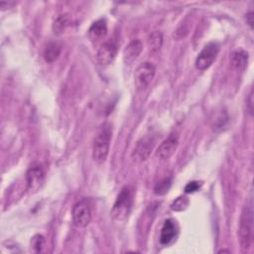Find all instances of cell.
<instances>
[{
	"instance_id": "1",
	"label": "cell",
	"mask_w": 254,
	"mask_h": 254,
	"mask_svg": "<svg viewBox=\"0 0 254 254\" xmlns=\"http://www.w3.org/2000/svg\"><path fill=\"white\" fill-rule=\"evenodd\" d=\"M112 129L109 123H104L98 130L92 146V158L97 163H103L109 153Z\"/></svg>"
},
{
	"instance_id": "24",
	"label": "cell",
	"mask_w": 254,
	"mask_h": 254,
	"mask_svg": "<svg viewBox=\"0 0 254 254\" xmlns=\"http://www.w3.org/2000/svg\"><path fill=\"white\" fill-rule=\"evenodd\" d=\"M246 23L249 25L250 29H253V12L252 11L246 14Z\"/></svg>"
},
{
	"instance_id": "5",
	"label": "cell",
	"mask_w": 254,
	"mask_h": 254,
	"mask_svg": "<svg viewBox=\"0 0 254 254\" xmlns=\"http://www.w3.org/2000/svg\"><path fill=\"white\" fill-rule=\"evenodd\" d=\"M219 53V45L216 42L206 44L195 59V67L199 70L207 69L215 61Z\"/></svg>"
},
{
	"instance_id": "14",
	"label": "cell",
	"mask_w": 254,
	"mask_h": 254,
	"mask_svg": "<svg viewBox=\"0 0 254 254\" xmlns=\"http://www.w3.org/2000/svg\"><path fill=\"white\" fill-rule=\"evenodd\" d=\"M231 66L236 70H244L248 64V54L243 50H236L230 56Z\"/></svg>"
},
{
	"instance_id": "13",
	"label": "cell",
	"mask_w": 254,
	"mask_h": 254,
	"mask_svg": "<svg viewBox=\"0 0 254 254\" xmlns=\"http://www.w3.org/2000/svg\"><path fill=\"white\" fill-rule=\"evenodd\" d=\"M154 139L152 137H145L143 139H141L135 150H134V154L135 156L140 159V161H145L151 154L153 147H154Z\"/></svg>"
},
{
	"instance_id": "16",
	"label": "cell",
	"mask_w": 254,
	"mask_h": 254,
	"mask_svg": "<svg viewBox=\"0 0 254 254\" xmlns=\"http://www.w3.org/2000/svg\"><path fill=\"white\" fill-rule=\"evenodd\" d=\"M68 23H69V18L66 14H62V15H59L54 23H53V31L56 35H61L63 34L66 27L68 26Z\"/></svg>"
},
{
	"instance_id": "4",
	"label": "cell",
	"mask_w": 254,
	"mask_h": 254,
	"mask_svg": "<svg viewBox=\"0 0 254 254\" xmlns=\"http://www.w3.org/2000/svg\"><path fill=\"white\" fill-rule=\"evenodd\" d=\"M156 67L153 64L145 62L140 64L134 72V84L137 90H144L154 79Z\"/></svg>"
},
{
	"instance_id": "19",
	"label": "cell",
	"mask_w": 254,
	"mask_h": 254,
	"mask_svg": "<svg viewBox=\"0 0 254 254\" xmlns=\"http://www.w3.org/2000/svg\"><path fill=\"white\" fill-rule=\"evenodd\" d=\"M189 205V199L187 196H179L173 203L172 209L175 211H182Z\"/></svg>"
},
{
	"instance_id": "6",
	"label": "cell",
	"mask_w": 254,
	"mask_h": 254,
	"mask_svg": "<svg viewBox=\"0 0 254 254\" xmlns=\"http://www.w3.org/2000/svg\"><path fill=\"white\" fill-rule=\"evenodd\" d=\"M71 217L76 227H85L88 225L91 220V210L87 200H79L72 206Z\"/></svg>"
},
{
	"instance_id": "18",
	"label": "cell",
	"mask_w": 254,
	"mask_h": 254,
	"mask_svg": "<svg viewBox=\"0 0 254 254\" xmlns=\"http://www.w3.org/2000/svg\"><path fill=\"white\" fill-rule=\"evenodd\" d=\"M171 185H172L171 178H164L163 180L157 183V185L154 188V192L159 195L166 194L169 191Z\"/></svg>"
},
{
	"instance_id": "3",
	"label": "cell",
	"mask_w": 254,
	"mask_h": 254,
	"mask_svg": "<svg viewBox=\"0 0 254 254\" xmlns=\"http://www.w3.org/2000/svg\"><path fill=\"white\" fill-rule=\"evenodd\" d=\"M131 190L129 187H124L117 195L114 205L111 210L113 218L117 220L125 219L131 208Z\"/></svg>"
},
{
	"instance_id": "12",
	"label": "cell",
	"mask_w": 254,
	"mask_h": 254,
	"mask_svg": "<svg viewBox=\"0 0 254 254\" xmlns=\"http://www.w3.org/2000/svg\"><path fill=\"white\" fill-rule=\"evenodd\" d=\"M88 38L92 42H98L105 38L107 34V23L105 19H99L91 24L88 31Z\"/></svg>"
},
{
	"instance_id": "20",
	"label": "cell",
	"mask_w": 254,
	"mask_h": 254,
	"mask_svg": "<svg viewBox=\"0 0 254 254\" xmlns=\"http://www.w3.org/2000/svg\"><path fill=\"white\" fill-rule=\"evenodd\" d=\"M31 244H32V247H33L35 252H37V253L41 252L43 247H44V245H45V238H44V236L41 235V234H36L32 238Z\"/></svg>"
},
{
	"instance_id": "7",
	"label": "cell",
	"mask_w": 254,
	"mask_h": 254,
	"mask_svg": "<svg viewBox=\"0 0 254 254\" xmlns=\"http://www.w3.org/2000/svg\"><path fill=\"white\" fill-rule=\"evenodd\" d=\"M117 54V46L112 41L104 42L96 52V60L100 65L110 64Z\"/></svg>"
},
{
	"instance_id": "15",
	"label": "cell",
	"mask_w": 254,
	"mask_h": 254,
	"mask_svg": "<svg viewBox=\"0 0 254 254\" xmlns=\"http://www.w3.org/2000/svg\"><path fill=\"white\" fill-rule=\"evenodd\" d=\"M62 52V47L57 42H50L44 50V59L48 63L55 62Z\"/></svg>"
},
{
	"instance_id": "23",
	"label": "cell",
	"mask_w": 254,
	"mask_h": 254,
	"mask_svg": "<svg viewBox=\"0 0 254 254\" xmlns=\"http://www.w3.org/2000/svg\"><path fill=\"white\" fill-rule=\"evenodd\" d=\"M14 5H16V2H14V1H1L0 2V8H2V9L11 8Z\"/></svg>"
},
{
	"instance_id": "11",
	"label": "cell",
	"mask_w": 254,
	"mask_h": 254,
	"mask_svg": "<svg viewBox=\"0 0 254 254\" xmlns=\"http://www.w3.org/2000/svg\"><path fill=\"white\" fill-rule=\"evenodd\" d=\"M143 50V45L140 40L131 41L123 51V60L124 63L130 64L134 63L140 56Z\"/></svg>"
},
{
	"instance_id": "17",
	"label": "cell",
	"mask_w": 254,
	"mask_h": 254,
	"mask_svg": "<svg viewBox=\"0 0 254 254\" xmlns=\"http://www.w3.org/2000/svg\"><path fill=\"white\" fill-rule=\"evenodd\" d=\"M148 45H149V49L152 53H156L158 52L163 45V35L161 32L155 31L153 32L148 39Z\"/></svg>"
},
{
	"instance_id": "2",
	"label": "cell",
	"mask_w": 254,
	"mask_h": 254,
	"mask_svg": "<svg viewBox=\"0 0 254 254\" xmlns=\"http://www.w3.org/2000/svg\"><path fill=\"white\" fill-rule=\"evenodd\" d=\"M239 243L243 251H247L253 242V207L252 202L246 204L241 212L239 222Z\"/></svg>"
},
{
	"instance_id": "9",
	"label": "cell",
	"mask_w": 254,
	"mask_h": 254,
	"mask_svg": "<svg viewBox=\"0 0 254 254\" xmlns=\"http://www.w3.org/2000/svg\"><path fill=\"white\" fill-rule=\"evenodd\" d=\"M44 179V172L40 166H33L31 167L26 174V180L28 189L31 191L37 190L43 182Z\"/></svg>"
},
{
	"instance_id": "10",
	"label": "cell",
	"mask_w": 254,
	"mask_h": 254,
	"mask_svg": "<svg viewBox=\"0 0 254 254\" xmlns=\"http://www.w3.org/2000/svg\"><path fill=\"white\" fill-rule=\"evenodd\" d=\"M178 234V228L177 224L174 220L172 219H167L163 227L161 229L160 233V243L162 245H169L174 239H176Z\"/></svg>"
},
{
	"instance_id": "21",
	"label": "cell",
	"mask_w": 254,
	"mask_h": 254,
	"mask_svg": "<svg viewBox=\"0 0 254 254\" xmlns=\"http://www.w3.org/2000/svg\"><path fill=\"white\" fill-rule=\"evenodd\" d=\"M200 187H201V183L200 182H196V181L190 182L185 187V192L186 193H192V192L198 190L200 189Z\"/></svg>"
},
{
	"instance_id": "22",
	"label": "cell",
	"mask_w": 254,
	"mask_h": 254,
	"mask_svg": "<svg viewBox=\"0 0 254 254\" xmlns=\"http://www.w3.org/2000/svg\"><path fill=\"white\" fill-rule=\"evenodd\" d=\"M247 109L248 112L250 113V115L253 114V91L251 90L249 95H248V99H247Z\"/></svg>"
},
{
	"instance_id": "8",
	"label": "cell",
	"mask_w": 254,
	"mask_h": 254,
	"mask_svg": "<svg viewBox=\"0 0 254 254\" xmlns=\"http://www.w3.org/2000/svg\"><path fill=\"white\" fill-rule=\"evenodd\" d=\"M179 145V136L175 133L165 139L157 149V156L161 160H168L176 152Z\"/></svg>"
}]
</instances>
